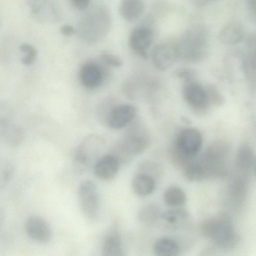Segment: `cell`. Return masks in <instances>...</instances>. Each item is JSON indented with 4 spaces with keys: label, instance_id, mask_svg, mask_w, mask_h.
I'll return each mask as SVG.
<instances>
[{
    "label": "cell",
    "instance_id": "6da1fadb",
    "mask_svg": "<svg viewBox=\"0 0 256 256\" xmlns=\"http://www.w3.org/2000/svg\"><path fill=\"white\" fill-rule=\"evenodd\" d=\"M149 142L146 127L140 122L134 120L112 146L110 154L114 156L120 164H126L130 162L134 156L142 153Z\"/></svg>",
    "mask_w": 256,
    "mask_h": 256
},
{
    "label": "cell",
    "instance_id": "7a4b0ae2",
    "mask_svg": "<svg viewBox=\"0 0 256 256\" xmlns=\"http://www.w3.org/2000/svg\"><path fill=\"white\" fill-rule=\"evenodd\" d=\"M106 140L98 134L86 136L78 146L73 157L74 170L76 174L85 172L101 156Z\"/></svg>",
    "mask_w": 256,
    "mask_h": 256
},
{
    "label": "cell",
    "instance_id": "3957f363",
    "mask_svg": "<svg viewBox=\"0 0 256 256\" xmlns=\"http://www.w3.org/2000/svg\"><path fill=\"white\" fill-rule=\"evenodd\" d=\"M110 18L106 8L98 6L88 12L82 18L78 26L81 36L90 42L102 38L108 31Z\"/></svg>",
    "mask_w": 256,
    "mask_h": 256
},
{
    "label": "cell",
    "instance_id": "277c9868",
    "mask_svg": "<svg viewBox=\"0 0 256 256\" xmlns=\"http://www.w3.org/2000/svg\"><path fill=\"white\" fill-rule=\"evenodd\" d=\"M78 198L83 215L88 220H95L99 215L100 198L96 184L90 180H82L78 190Z\"/></svg>",
    "mask_w": 256,
    "mask_h": 256
},
{
    "label": "cell",
    "instance_id": "5b68a950",
    "mask_svg": "<svg viewBox=\"0 0 256 256\" xmlns=\"http://www.w3.org/2000/svg\"><path fill=\"white\" fill-rule=\"evenodd\" d=\"M202 136L198 130L194 128H185L176 138L174 144L176 154L182 160L188 162L199 152L202 147Z\"/></svg>",
    "mask_w": 256,
    "mask_h": 256
},
{
    "label": "cell",
    "instance_id": "8992f818",
    "mask_svg": "<svg viewBox=\"0 0 256 256\" xmlns=\"http://www.w3.org/2000/svg\"><path fill=\"white\" fill-rule=\"evenodd\" d=\"M218 217V227L212 240L222 248L228 250L234 248L238 244L240 237L234 232L230 216L224 214Z\"/></svg>",
    "mask_w": 256,
    "mask_h": 256
},
{
    "label": "cell",
    "instance_id": "52a82bcc",
    "mask_svg": "<svg viewBox=\"0 0 256 256\" xmlns=\"http://www.w3.org/2000/svg\"><path fill=\"white\" fill-rule=\"evenodd\" d=\"M136 110L130 104H120L114 106L110 111L106 126L112 130H120L127 127L134 120Z\"/></svg>",
    "mask_w": 256,
    "mask_h": 256
},
{
    "label": "cell",
    "instance_id": "ba28073f",
    "mask_svg": "<svg viewBox=\"0 0 256 256\" xmlns=\"http://www.w3.org/2000/svg\"><path fill=\"white\" fill-rule=\"evenodd\" d=\"M25 230L30 239L38 243H48L52 237L50 226L44 218L38 216H30L27 219Z\"/></svg>",
    "mask_w": 256,
    "mask_h": 256
},
{
    "label": "cell",
    "instance_id": "9c48e42d",
    "mask_svg": "<svg viewBox=\"0 0 256 256\" xmlns=\"http://www.w3.org/2000/svg\"><path fill=\"white\" fill-rule=\"evenodd\" d=\"M177 48L169 44H160L155 46L152 52V59L154 66L164 71L169 68L178 56Z\"/></svg>",
    "mask_w": 256,
    "mask_h": 256
},
{
    "label": "cell",
    "instance_id": "30bf717a",
    "mask_svg": "<svg viewBox=\"0 0 256 256\" xmlns=\"http://www.w3.org/2000/svg\"><path fill=\"white\" fill-rule=\"evenodd\" d=\"M152 32L146 26L135 28L128 38V44L131 50L137 54L146 58L148 51L152 41Z\"/></svg>",
    "mask_w": 256,
    "mask_h": 256
},
{
    "label": "cell",
    "instance_id": "8fae6325",
    "mask_svg": "<svg viewBox=\"0 0 256 256\" xmlns=\"http://www.w3.org/2000/svg\"><path fill=\"white\" fill-rule=\"evenodd\" d=\"M182 48H178V54L182 52L184 56L193 60L202 56L206 48L204 38L198 33H188L182 40Z\"/></svg>",
    "mask_w": 256,
    "mask_h": 256
},
{
    "label": "cell",
    "instance_id": "7c38bea8",
    "mask_svg": "<svg viewBox=\"0 0 256 256\" xmlns=\"http://www.w3.org/2000/svg\"><path fill=\"white\" fill-rule=\"evenodd\" d=\"M120 165L117 158L109 153L102 156L96 160L93 165L94 174L100 180H110L117 174Z\"/></svg>",
    "mask_w": 256,
    "mask_h": 256
},
{
    "label": "cell",
    "instance_id": "4fadbf2b",
    "mask_svg": "<svg viewBox=\"0 0 256 256\" xmlns=\"http://www.w3.org/2000/svg\"><path fill=\"white\" fill-rule=\"evenodd\" d=\"M183 96L186 102L195 108H204L208 100V94L204 89L194 82L189 83L184 86Z\"/></svg>",
    "mask_w": 256,
    "mask_h": 256
},
{
    "label": "cell",
    "instance_id": "5bb4252c",
    "mask_svg": "<svg viewBox=\"0 0 256 256\" xmlns=\"http://www.w3.org/2000/svg\"><path fill=\"white\" fill-rule=\"evenodd\" d=\"M102 72L96 64L87 62L84 64L80 71V78L82 85L88 88L98 87L102 80Z\"/></svg>",
    "mask_w": 256,
    "mask_h": 256
},
{
    "label": "cell",
    "instance_id": "9a60e30c",
    "mask_svg": "<svg viewBox=\"0 0 256 256\" xmlns=\"http://www.w3.org/2000/svg\"><path fill=\"white\" fill-rule=\"evenodd\" d=\"M28 6L31 16L40 22L52 20L55 16L52 3L44 0H28Z\"/></svg>",
    "mask_w": 256,
    "mask_h": 256
},
{
    "label": "cell",
    "instance_id": "2e32d148",
    "mask_svg": "<svg viewBox=\"0 0 256 256\" xmlns=\"http://www.w3.org/2000/svg\"><path fill=\"white\" fill-rule=\"evenodd\" d=\"M132 188L134 192L140 196H149L155 188L154 178L147 174L138 172L132 178Z\"/></svg>",
    "mask_w": 256,
    "mask_h": 256
},
{
    "label": "cell",
    "instance_id": "e0dca14e",
    "mask_svg": "<svg viewBox=\"0 0 256 256\" xmlns=\"http://www.w3.org/2000/svg\"><path fill=\"white\" fill-rule=\"evenodd\" d=\"M243 36L242 26L238 22H232L221 30L218 34V39L223 44H234L240 41Z\"/></svg>",
    "mask_w": 256,
    "mask_h": 256
},
{
    "label": "cell",
    "instance_id": "ac0fdd59",
    "mask_svg": "<svg viewBox=\"0 0 256 256\" xmlns=\"http://www.w3.org/2000/svg\"><path fill=\"white\" fill-rule=\"evenodd\" d=\"M103 256H126L122 239L118 232H111L105 238L102 246Z\"/></svg>",
    "mask_w": 256,
    "mask_h": 256
},
{
    "label": "cell",
    "instance_id": "d6986e66",
    "mask_svg": "<svg viewBox=\"0 0 256 256\" xmlns=\"http://www.w3.org/2000/svg\"><path fill=\"white\" fill-rule=\"evenodd\" d=\"M144 9V2L140 0H122L119 6L120 16L129 22L136 20L142 14Z\"/></svg>",
    "mask_w": 256,
    "mask_h": 256
},
{
    "label": "cell",
    "instance_id": "ffe728a7",
    "mask_svg": "<svg viewBox=\"0 0 256 256\" xmlns=\"http://www.w3.org/2000/svg\"><path fill=\"white\" fill-rule=\"evenodd\" d=\"M153 251L156 256H178L180 248L173 240L162 238L155 242Z\"/></svg>",
    "mask_w": 256,
    "mask_h": 256
},
{
    "label": "cell",
    "instance_id": "44dd1931",
    "mask_svg": "<svg viewBox=\"0 0 256 256\" xmlns=\"http://www.w3.org/2000/svg\"><path fill=\"white\" fill-rule=\"evenodd\" d=\"M183 172L185 178L192 182L201 180L207 176L205 169L200 162H186L184 166Z\"/></svg>",
    "mask_w": 256,
    "mask_h": 256
},
{
    "label": "cell",
    "instance_id": "7402d4cb",
    "mask_svg": "<svg viewBox=\"0 0 256 256\" xmlns=\"http://www.w3.org/2000/svg\"><path fill=\"white\" fill-rule=\"evenodd\" d=\"M165 203L170 206L178 207L184 205L186 200V196L184 190L178 186L168 188L164 194Z\"/></svg>",
    "mask_w": 256,
    "mask_h": 256
},
{
    "label": "cell",
    "instance_id": "603a6c76",
    "mask_svg": "<svg viewBox=\"0 0 256 256\" xmlns=\"http://www.w3.org/2000/svg\"><path fill=\"white\" fill-rule=\"evenodd\" d=\"M237 165L242 170H248L252 168L254 162V157L252 148L244 144L238 149L236 156Z\"/></svg>",
    "mask_w": 256,
    "mask_h": 256
},
{
    "label": "cell",
    "instance_id": "cb8c5ba5",
    "mask_svg": "<svg viewBox=\"0 0 256 256\" xmlns=\"http://www.w3.org/2000/svg\"><path fill=\"white\" fill-rule=\"evenodd\" d=\"M2 138L8 145L17 146L20 145L24 140V131L20 125L13 123Z\"/></svg>",
    "mask_w": 256,
    "mask_h": 256
},
{
    "label": "cell",
    "instance_id": "d4e9b609",
    "mask_svg": "<svg viewBox=\"0 0 256 256\" xmlns=\"http://www.w3.org/2000/svg\"><path fill=\"white\" fill-rule=\"evenodd\" d=\"M159 216V209L154 204H146L142 206L138 212V220L144 224L154 223L158 220Z\"/></svg>",
    "mask_w": 256,
    "mask_h": 256
},
{
    "label": "cell",
    "instance_id": "484cf974",
    "mask_svg": "<svg viewBox=\"0 0 256 256\" xmlns=\"http://www.w3.org/2000/svg\"><path fill=\"white\" fill-rule=\"evenodd\" d=\"M14 112L11 106L4 102H0V138L14 123Z\"/></svg>",
    "mask_w": 256,
    "mask_h": 256
},
{
    "label": "cell",
    "instance_id": "4316f807",
    "mask_svg": "<svg viewBox=\"0 0 256 256\" xmlns=\"http://www.w3.org/2000/svg\"><path fill=\"white\" fill-rule=\"evenodd\" d=\"M14 174V167L13 164L7 160H0V190L7 186Z\"/></svg>",
    "mask_w": 256,
    "mask_h": 256
},
{
    "label": "cell",
    "instance_id": "83f0119b",
    "mask_svg": "<svg viewBox=\"0 0 256 256\" xmlns=\"http://www.w3.org/2000/svg\"><path fill=\"white\" fill-rule=\"evenodd\" d=\"M218 224V217L205 220L200 224V232L204 236L212 240L216 232Z\"/></svg>",
    "mask_w": 256,
    "mask_h": 256
},
{
    "label": "cell",
    "instance_id": "f1b7e54d",
    "mask_svg": "<svg viewBox=\"0 0 256 256\" xmlns=\"http://www.w3.org/2000/svg\"><path fill=\"white\" fill-rule=\"evenodd\" d=\"M20 50L24 54L22 58V62L26 65H30L36 60L38 52L32 45L24 43L20 45Z\"/></svg>",
    "mask_w": 256,
    "mask_h": 256
},
{
    "label": "cell",
    "instance_id": "f546056e",
    "mask_svg": "<svg viewBox=\"0 0 256 256\" xmlns=\"http://www.w3.org/2000/svg\"><path fill=\"white\" fill-rule=\"evenodd\" d=\"M187 217V212L184 210L180 209L168 210L162 214V218L171 224L178 222Z\"/></svg>",
    "mask_w": 256,
    "mask_h": 256
},
{
    "label": "cell",
    "instance_id": "4dcf8cb0",
    "mask_svg": "<svg viewBox=\"0 0 256 256\" xmlns=\"http://www.w3.org/2000/svg\"><path fill=\"white\" fill-rule=\"evenodd\" d=\"M100 57L104 64L113 67L119 68L122 64L121 59L112 54L104 52L101 54Z\"/></svg>",
    "mask_w": 256,
    "mask_h": 256
},
{
    "label": "cell",
    "instance_id": "1f68e13d",
    "mask_svg": "<svg viewBox=\"0 0 256 256\" xmlns=\"http://www.w3.org/2000/svg\"><path fill=\"white\" fill-rule=\"evenodd\" d=\"M70 2L76 8L84 10L89 6L90 2L88 0H71Z\"/></svg>",
    "mask_w": 256,
    "mask_h": 256
},
{
    "label": "cell",
    "instance_id": "d6a6232c",
    "mask_svg": "<svg viewBox=\"0 0 256 256\" xmlns=\"http://www.w3.org/2000/svg\"><path fill=\"white\" fill-rule=\"evenodd\" d=\"M60 32L64 36H70L74 34V29L70 25L64 24L61 26Z\"/></svg>",
    "mask_w": 256,
    "mask_h": 256
},
{
    "label": "cell",
    "instance_id": "836d02e7",
    "mask_svg": "<svg viewBox=\"0 0 256 256\" xmlns=\"http://www.w3.org/2000/svg\"><path fill=\"white\" fill-rule=\"evenodd\" d=\"M4 218V211L2 206L0 205V229L2 225Z\"/></svg>",
    "mask_w": 256,
    "mask_h": 256
}]
</instances>
